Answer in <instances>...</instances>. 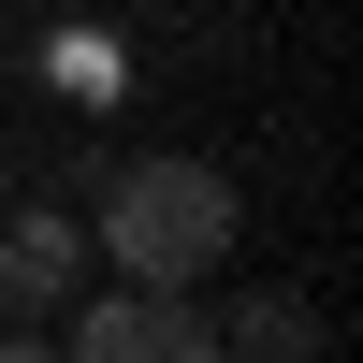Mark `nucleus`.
Listing matches in <instances>:
<instances>
[{"label":"nucleus","instance_id":"obj_1","mask_svg":"<svg viewBox=\"0 0 363 363\" xmlns=\"http://www.w3.org/2000/svg\"><path fill=\"white\" fill-rule=\"evenodd\" d=\"M102 247L131 262V291H189L233 247V174L218 160H131L102 189Z\"/></svg>","mask_w":363,"mask_h":363},{"label":"nucleus","instance_id":"obj_5","mask_svg":"<svg viewBox=\"0 0 363 363\" xmlns=\"http://www.w3.org/2000/svg\"><path fill=\"white\" fill-rule=\"evenodd\" d=\"M0 363H58V349H44V335H29V320H0Z\"/></svg>","mask_w":363,"mask_h":363},{"label":"nucleus","instance_id":"obj_4","mask_svg":"<svg viewBox=\"0 0 363 363\" xmlns=\"http://www.w3.org/2000/svg\"><path fill=\"white\" fill-rule=\"evenodd\" d=\"M306 349H320V320H306V291H262V306H247V320L218 335V363H306Z\"/></svg>","mask_w":363,"mask_h":363},{"label":"nucleus","instance_id":"obj_2","mask_svg":"<svg viewBox=\"0 0 363 363\" xmlns=\"http://www.w3.org/2000/svg\"><path fill=\"white\" fill-rule=\"evenodd\" d=\"M58 363H218V320L189 291H116V306H87V335Z\"/></svg>","mask_w":363,"mask_h":363},{"label":"nucleus","instance_id":"obj_3","mask_svg":"<svg viewBox=\"0 0 363 363\" xmlns=\"http://www.w3.org/2000/svg\"><path fill=\"white\" fill-rule=\"evenodd\" d=\"M73 262H87V233L58 218V203H29V218H0V320L58 306V291H73Z\"/></svg>","mask_w":363,"mask_h":363}]
</instances>
